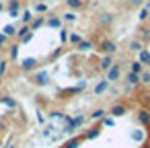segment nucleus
<instances>
[{"label": "nucleus", "mask_w": 150, "mask_h": 148, "mask_svg": "<svg viewBox=\"0 0 150 148\" xmlns=\"http://www.w3.org/2000/svg\"><path fill=\"white\" fill-rule=\"evenodd\" d=\"M119 76H121L119 64H113V66L109 68V72H107V80H119Z\"/></svg>", "instance_id": "nucleus-1"}, {"label": "nucleus", "mask_w": 150, "mask_h": 148, "mask_svg": "<svg viewBox=\"0 0 150 148\" xmlns=\"http://www.w3.org/2000/svg\"><path fill=\"white\" fill-rule=\"evenodd\" d=\"M99 50H101V52H105V54H107V56H111V54H113V52H115V50H117V45H115V43H113V41H103V43H101V47H99Z\"/></svg>", "instance_id": "nucleus-2"}, {"label": "nucleus", "mask_w": 150, "mask_h": 148, "mask_svg": "<svg viewBox=\"0 0 150 148\" xmlns=\"http://www.w3.org/2000/svg\"><path fill=\"white\" fill-rule=\"evenodd\" d=\"M47 80H50V74L45 70H41V72H37L33 76V82H37V84H47Z\"/></svg>", "instance_id": "nucleus-3"}, {"label": "nucleus", "mask_w": 150, "mask_h": 148, "mask_svg": "<svg viewBox=\"0 0 150 148\" xmlns=\"http://www.w3.org/2000/svg\"><path fill=\"white\" fill-rule=\"evenodd\" d=\"M138 119L144 123V125H150V111H146V109H142L140 113H138Z\"/></svg>", "instance_id": "nucleus-4"}, {"label": "nucleus", "mask_w": 150, "mask_h": 148, "mask_svg": "<svg viewBox=\"0 0 150 148\" xmlns=\"http://www.w3.org/2000/svg\"><path fill=\"white\" fill-rule=\"evenodd\" d=\"M35 64H37V60H35V58H27V60H23L21 68H23V70H31V68H35Z\"/></svg>", "instance_id": "nucleus-5"}, {"label": "nucleus", "mask_w": 150, "mask_h": 148, "mask_svg": "<svg viewBox=\"0 0 150 148\" xmlns=\"http://www.w3.org/2000/svg\"><path fill=\"white\" fill-rule=\"evenodd\" d=\"M111 66H113V60H111V56H105V58L101 60V68H103V70H109Z\"/></svg>", "instance_id": "nucleus-6"}, {"label": "nucleus", "mask_w": 150, "mask_h": 148, "mask_svg": "<svg viewBox=\"0 0 150 148\" xmlns=\"http://www.w3.org/2000/svg\"><path fill=\"white\" fill-rule=\"evenodd\" d=\"M140 64H148L150 62V52H146V50H142L140 52V60H138Z\"/></svg>", "instance_id": "nucleus-7"}, {"label": "nucleus", "mask_w": 150, "mask_h": 148, "mask_svg": "<svg viewBox=\"0 0 150 148\" xmlns=\"http://www.w3.org/2000/svg\"><path fill=\"white\" fill-rule=\"evenodd\" d=\"M107 84H109V80H103V82H99V84L95 86V93H97V95H101V93H105V89H107Z\"/></svg>", "instance_id": "nucleus-8"}, {"label": "nucleus", "mask_w": 150, "mask_h": 148, "mask_svg": "<svg viewBox=\"0 0 150 148\" xmlns=\"http://www.w3.org/2000/svg\"><path fill=\"white\" fill-rule=\"evenodd\" d=\"M91 47H93V43H91V41H84V39H82V41L78 43V50H80V52H88Z\"/></svg>", "instance_id": "nucleus-9"}, {"label": "nucleus", "mask_w": 150, "mask_h": 148, "mask_svg": "<svg viewBox=\"0 0 150 148\" xmlns=\"http://www.w3.org/2000/svg\"><path fill=\"white\" fill-rule=\"evenodd\" d=\"M127 82H129V84H138V82H140V74L129 72V74H127Z\"/></svg>", "instance_id": "nucleus-10"}, {"label": "nucleus", "mask_w": 150, "mask_h": 148, "mask_svg": "<svg viewBox=\"0 0 150 148\" xmlns=\"http://www.w3.org/2000/svg\"><path fill=\"white\" fill-rule=\"evenodd\" d=\"M0 101H2L4 105H8V107H17V101L11 99V97H0Z\"/></svg>", "instance_id": "nucleus-11"}, {"label": "nucleus", "mask_w": 150, "mask_h": 148, "mask_svg": "<svg viewBox=\"0 0 150 148\" xmlns=\"http://www.w3.org/2000/svg\"><path fill=\"white\" fill-rule=\"evenodd\" d=\"M21 17H23V23H25V25H29V23L33 21V13H29V11H25Z\"/></svg>", "instance_id": "nucleus-12"}, {"label": "nucleus", "mask_w": 150, "mask_h": 148, "mask_svg": "<svg viewBox=\"0 0 150 148\" xmlns=\"http://www.w3.org/2000/svg\"><path fill=\"white\" fill-rule=\"evenodd\" d=\"M47 25H50V27H54V29H60L62 21H60V19H56V17H52V19L47 21Z\"/></svg>", "instance_id": "nucleus-13"}, {"label": "nucleus", "mask_w": 150, "mask_h": 148, "mask_svg": "<svg viewBox=\"0 0 150 148\" xmlns=\"http://www.w3.org/2000/svg\"><path fill=\"white\" fill-rule=\"evenodd\" d=\"M43 23H45L43 19H35V21H31V31H37V29H39Z\"/></svg>", "instance_id": "nucleus-14"}, {"label": "nucleus", "mask_w": 150, "mask_h": 148, "mask_svg": "<svg viewBox=\"0 0 150 148\" xmlns=\"http://www.w3.org/2000/svg\"><path fill=\"white\" fill-rule=\"evenodd\" d=\"M2 31H4V35H6V37H13V35L17 33V29H15L13 25H6V27H4Z\"/></svg>", "instance_id": "nucleus-15"}, {"label": "nucleus", "mask_w": 150, "mask_h": 148, "mask_svg": "<svg viewBox=\"0 0 150 148\" xmlns=\"http://www.w3.org/2000/svg\"><path fill=\"white\" fill-rule=\"evenodd\" d=\"M29 31H31V29H29V25H23V27H21V29L17 31V35H19L21 39H23L25 35H29Z\"/></svg>", "instance_id": "nucleus-16"}, {"label": "nucleus", "mask_w": 150, "mask_h": 148, "mask_svg": "<svg viewBox=\"0 0 150 148\" xmlns=\"http://www.w3.org/2000/svg\"><path fill=\"white\" fill-rule=\"evenodd\" d=\"M129 72L140 74V72H142V64H140V62H132V70H129Z\"/></svg>", "instance_id": "nucleus-17"}, {"label": "nucleus", "mask_w": 150, "mask_h": 148, "mask_svg": "<svg viewBox=\"0 0 150 148\" xmlns=\"http://www.w3.org/2000/svg\"><path fill=\"white\" fill-rule=\"evenodd\" d=\"M125 113V109L121 107V105H115L113 109H111V115H123Z\"/></svg>", "instance_id": "nucleus-18"}, {"label": "nucleus", "mask_w": 150, "mask_h": 148, "mask_svg": "<svg viewBox=\"0 0 150 148\" xmlns=\"http://www.w3.org/2000/svg\"><path fill=\"white\" fill-rule=\"evenodd\" d=\"M148 13H150V2H146V4H144V8H142V13H140V19H146V17H148Z\"/></svg>", "instance_id": "nucleus-19"}, {"label": "nucleus", "mask_w": 150, "mask_h": 148, "mask_svg": "<svg viewBox=\"0 0 150 148\" xmlns=\"http://www.w3.org/2000/svg\"><path fill=\"white\" fill-rule=\"evenodd\" d=\"M129 47H132L134 52H142V43H140V41H132V45H129Z\"/></svg>", "instance_id": "nucleus-20"}, {"label": "nucleus", "mask_w": 150, "mask_h": 148, "mask_svg": "<svg viewBox=\"0 0 150 148\" xmlns=\"http://www.w3.org/2000/svg\"><path fill=\"white\" fill-rule=\"evenodd\" d=\"M78 142H80V140H78V138H74V140H70L64 148H76V146H78Z\"/></svg>", "instance_id": "nucleus-21"}, {"label": "nucleus", "mask_w": 150, "mask_h": 148, "mask_svg": "<svg viewBox=\"0 0 150 148\" xmlns=\"http://www.w3.org/2000/svg\"><path fill=\"white\" fill-rule=\"evenodd\" d=\"M74 19H76V15H74V13H66V15H64V21H68V23H72Z\"/></svg>", "instance_id": "nucleus-22"}, {"label": "nucleus", "mask_w": 150, "mask_h": 148, "mask_svg": "<svg viewBox=\"0 0 150 148\" xmlns=\"http://www.w3.org/2000/svg\"><path fill=\"white\" fill-rule=\"evenodd\" d=\"M140 80H142V82H146V84H150V72H144V74L140 76Z\"/></svg>", "instance_id": "nucleus-23"}, {"label": "nucleus", "mask_w": 150, "mask_h": 148, "mask_svg": "<svg viewBox=\"0 0 150 148\" xmlns=\"http://www.w3.org/2000/svg\"><path fill=\"white\" fill-rule=\"evenodd\" d=\"M66 2H68V4H70L72 8H78V6L82 4V2H80V0H66Z\"/></svg>", "instance_id": "nucleus-24"}, {"label": "nucleus", "mask_w": 150, "mask_h": 148, "mask_svg": "<svg viewBox=\"0 0 150 148\" xmlns=\"http://www.w3.org/2000/svg\"><path fill=\"white\" fill-rule=\"evenodd\" d=\"M103 115H105V111H103V109H97V111L93 113V119H99V117H103Z\"/></svg>", "instance_id": "nucleus-25"}, {"label": "nucleus", "mask_w": 150, "mask_h": 148, "mask_svg": "<svg viewBox=\"0 0 150 148\" xmlns=\"http://www.w3.org/2000/svg\"><path fill=\"white\" fill-rule=\"evenodd\" d=\"M35 11H37V13H45L47 6H45V4H35Z\"/></svg>", "instance_id": "nucleus-26"}, {"label": "nucleus", "mask_w": 150, "mask_h": 148, "mask_svg": "<svg viewBox=\"0 0 150 148\" xmlns=\"http://www.w3.org/2000/svg\"><path fill=\"white\" fill-rule=\"evenodd\" d=\"M70 41H72V43H80L82 39H80V35H76V33H74V35H70Z\"/></svg>", "instance_id": "nucleus-27"}, {"label": "nucleus", "mask_w": 150, "mask_h": 148, "mask_svg": "<svg viewBox=\"0 0 150 148\" xmlns=\"http://www.w3.org/2000/svg\"><path fill=\"white\" fill-rule=\"evenodd\" d=\"M17 56H19V45H15V47H13V50H11V58H13V60H15V58H17Z\"/></svg>", "instance_id": "nucleus-28"}, {"label": "nucleus", "mask_w": 150, "mask_h": 148, "mask_svg": "<svg viewBox=\"0 0 150 148\" xmlns=\"http://www.w3.org/2000/svg\"><path fill=\"white\" fill-rule=\"evenodd\" d=\"M99 136V127H93L91 132H88V138H97Z\"/></svg>", "instance_id": "nucleus-29"}, {"label": "nucleus", "mask_w": 150, "mask_h": 148, "mask_svg": "<svg viewBox=\"0 0 150 148\" xmlns=\"http://www.w3.org/2000/svg\"><path fill=\"white\" fill-rule=\"evenodd\" d=\"M19 6H21L19 0H11V4H8V8H17V11H19Z\"/></svg>", "instance_id": "nucleus-30"}, {"label": "nucleus", "mask_w": 150, "mask_h": 148, "mask_svg": "<svg viewBox=\"0 0 150 148\" xmlns=\"http://www.w3.org/2000/svg\"><path fill=\"white\" fill-rule=\"evenodd\" d=\"M6 64H8V62H4V60L0 62V74H4V72H6Z\"/></svg>", "instance_id": "nucleus-31"}, {"label": "nucleus", "mask_w": 150, "mask_h": 148, "mask_svg": "<svg viewBox=\"0 0 150 148\" xmlns=\"http://www.w3.org/2000/svg\"><path fill=\"white\" fill-rule=\"evenodd\" d=\"M8 15H11L13 19H17V17H19V11H17V8H11V11H8Z\"/></svg>", "instance_id": "nucleus-32"}, {"label": "nucleus", "mask_w": 150, "mask_h": 148, "mask_svg": "<svg viewBox=\"0 0 150 148\" xmlns=\"http://www.w3.org/2000/svg\"><path fill=\"white\" fill-rule=\"evenodd\" d=\"M6 39H8V37H6V35H4V33H0V47H2V45H4V43H6Z\"/></svg>", "instance_id": "nucleus-33"}, {"label": "nucleus", "mask_w": 150, "mask_h": 148, "mask_svg": "<svg viewBox=\"0 0 150 148\" xmlns=\"http://www.w3.org/2000/svg\"><path fill=\"white\" fill-rule=\"evenodd\" d=\"M31 39H33V31H31L29 35H25V37H23V43H27V41H31Z\"/></svg>", "instance_id": "nucleus-34"}, {"label": "nucleus", "mask_w": 150, "mask_h": 148, "mask_svg": "<svg viewBox=\"0 0 150 148\" xmlns=\"http://www.w3.org/2000/svg\"><path fill=\"white\" fill-rule=\"evenodd\" d=\"M111 21V15H103V23H109Z\"/></svg>", "instance_id": "nucleus-35"}, {"label": "nucleus", "mask_w": 150, "mask_h": 148, "mask_svg": "<svg viewBox=\"0 0 150 148\" xmlns=\"http://www.w3.org/2000/svg\"><path fill=\"white\" fill-rule=\"evenodd\" d=\"M134 138L136 140H142V132H134Z\"/></svg>", "instance_id": "nucleus-36"}, {"label": "nucleus", "mask_w": 150, "mask_h": 148, "mask_svg": "<svg viewBox=\"0 0 150 148\" xmlns=\"http://www.w3.org/2000/svg\"><path fill=\"white\" fill-rule=\"evenodd\" d=\"M132 4H134V6H140V4H142V0H132Z\"/></svg>", "instance_id": "nucleus-37"}, {"label": "nucleus", "mask_w": 150, "mask_h": 148, "mask_svg": "<svg viewBox=\"0 0 150 148\" xmlns=\"http://www.w3.org/2000/svg\"><path fill=\"white\" fill-rule=\"evenodd\" d=\"M0 11H2V2H0Z\"/></svg>", "instance_id": "nucleus-38"}, {"label": "nucleus", "mask_w": 150, "mask_h": 148, "mask_svg": "<svg viewBox=\"0 0 150 148\" xmlns=\"http://www.w3.org/2000/svg\"><path fill=\"white\" fill-rule=\"evenodd\" d=\"M148 66H150V62H148Z\"/></svg>", "instance_id": "nucleus-39"}]
</instances>
